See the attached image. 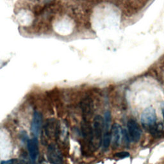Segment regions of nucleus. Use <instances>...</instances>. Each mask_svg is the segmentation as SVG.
<instances>
[{
  "label": "nucleus",
  "instance_id": "nucleus-1",
  "mask_svg": "<svg viewBox=\"0 0 164 164\" xmlns=\"http://www.w3.org/2000/svg\"><path fill=\"white\" fill-rule=\"evenodd\" d=\"M156 122L155 110L152 107H148L144 110L141 115V123L145 129L149 130Z\"/></svg>",
  "mask_w": 164,
  "mask_h": 164
},
{
  "label": "nucleus",
  "instance_id": "nucleus-14",
  "mask_svg": "<svg viewBox=\"0 0 164 164\" xmlns=\"http://www.w3.org/2000/svg\"><path fill=\"white\" fill-rule=\"evenodd\" d=\"M17 164H27V163L24 161H21L19 163H17Z\"/></svg>",
  "mask_w": 164,
  "mask_h": 164
},
{
  "label": "nucleus",
  "instance_id": "nucleus-13",
  "mask_svg": "<svg viewBox=\"0 0 164 164\" xmlns=\"http://www.w3.org/2000/svg\"><path fill=\"white\" fill-rule=\"evenodd\" d=\"M18 160L16 159H11L7 161H3L1 164H17Z\"/></svg>",
  "mask_w": 164,
  "mask_h": 164
},
{
  "label": "nucleus",
  "instance_id": "nucleus-5",
  "mask_svg": "<svg viewBox=\"0 0 164 164\" xmlns=\"http://www.w3.org/2000/svg\"><path fill=\"white\" fill-rule=\"evenodd\" d=\"M81 107L84 121H88L92 118L94 112V105L91 98H84L81 103Z\"/></svg>",
  "mask_w": 164,
  "mask_h": 164
},
{
  "label": "nucleus",
  "instance_id": "nucleus-4",
  "mask_svg": "<svg viewBox=\"0 0 164 164\" xmlns=\"http://www.w3.org/2000/svg\"><path fill=\"white\" fill-rule=\"evenodd\" d=\"M127 126L130 139L133 142H137L140 139L142 133L139 125L134 119H130L128 122Z\"/></svg>",
  "mask_w": 164,
  "mask_h": 164
},
{
  "label": "nucleus",
  "instance_id": "nucleus-10",
  "mask_svg": "<svg viewBox=\"0 0 164 164\" xmlns=\"http://www.w3.org/2000/svg\"><path fill=\"white\" fill-rule=\"evenodd\" d=\"M104 121V128L105 129L106 132H108V130L110 128V123H111V114L109 111H107L105 113V119Z\"/></svg>",
  "mask_w": 164,
  "mask_h": 164
},
{
  "label": "nucleus",
  "instance_id": "nucleus-11",
  "mask_svg": "<svg viewBox=\"0 0 164 164\" xmlns=\"http://www.w3.org/2000/svg\"><path fill=\"white\" fill-rule=\"evenodd\" d=\"M111 141V137H110V134H109L108 132H106L104 135L103 139H102V144L104 148H108L110 144Z\"/></svg>",
  "mask_w": 164,
  "mask_h": 164
},
{
  "label": "nucleus",
  "instance_id": "nucleus-2",
  "mask_svg": "<svg viewBox=\"0 0 164 164\" xmlns=\"http://www.w3.org/2000/svg\"><path fill=\"white\" fill-rule=\"evenodd\" d=\"M48 160L51 164H63L64 158L59 148L54 144H51L48 147Z\"/></svg>",
  "mask_w": 164,
  "mask_h": 164
},
{
  "label": "nucleus",
  "instance_id": "nucleus-9",
  "mask_svg": "<svg viewBox=\"0 0 164 164\" xmlns=\"http://www.w3.org/2000/svg\"><path fill=\"white\" fill-rule=\"evenodd\" d=\"M164 126L161 123H156L153 126H152L149 131H150L151 135L155 138H160L163 133Z\"/></svg>",
  "mask_w": 164,
  "mask_h": 164
},
{
  "label": "nucleus",
  "instance_id": "nucleus-6",
  "mask_svg": "<svg viewBox=\"0 0 164 164\" xmlns=\"http://www.w3.org/2000/svg\"><path fill=\"white\" fill-rule=\"evenodd\" d=\"M123 136V130L121 126L117 123L113 124L111 130V141L114 147H117L121 144Z\"/></svg>",
  "mask_w": 164,
  "mask_h": 164
},
{
  "label": "nucleus",
  "instance_id": "nucleus-3",
  "mask_svg": "<svg viewBox=\"0 0 164 164\" xmlns=\"http://www.w3.org/2000/svg\"><path fill=\"white\" fill-rule=\"evenodd\" d=\"M104 129V121L103 118L99 115H97L94 117L93 121V137L94 139H96L97 141L99 142V144H101L103 139V131Z\"/></svg>",
  "mask_w": 164,
  "mask_h": 164
},
{
  "label": "nucleus",
  "instance_id": "nucleus-12",
  "mask_svg": "<svg viewBox=\"0 0 164 164\" xmlns=\"http://www.w3.org/2000/svg\"><path fill=\"white\" fill-rule=\"evenodd\" d=\"M115 156L119 158H127L130 156L129 153L126 152V151H122L120 153H117L115 155Z\"/></svg>",
  "mask_w": 164,
  "mask_h": 164
},
{
  "label": "nucleus",
  "instance_id": "nucleus-8",
  "mask_svg": "<svg viewBox=\"0 0 164 164\" xmlns=\"http://www.w3.org/2000/svg\"><path fill=\"white\" fill-rule=\"evenodd\" d=\"M42 123V114H40V112L38 111H35L34 114L32 126H31V130L33 135L36 138L40 135Z\"/></svg>",
  "mask_w": 164,
  "mask_h": 164
},
{
  "label": "nucleus",
  "instance_id": "nucleus-15",
  "mask_svg": "<svg viewBox=\"0 0 164 164\" xmlns=\"http://www.w3.org/2000/svg\"><path fill=\"white\" fill-rule=\"evenodd\" d=\"M163 118H164V108H163Z\"/></svg>",
  "mask_w": 164,
  "mask_h": 164
},
{
  "label": "nucleus",
  "instance_id": "nucleus-7",
  "mask_svg": "<svg viewBox=\"0 0 164 164\" xmlns=\"http://www.w3.org/2000/svg\"><path fill=\"white\" fill-rule=\"evenodd\" d=\"M27 145L30 161L32 164H35L39 155V144L37 138L34 137L29 140Z\"/></svg>",
  "mask_w": 164,
  "mask_h": 164
}]
</instances>
